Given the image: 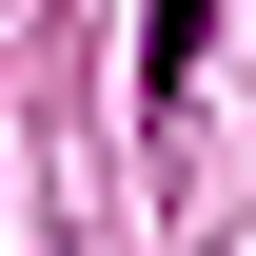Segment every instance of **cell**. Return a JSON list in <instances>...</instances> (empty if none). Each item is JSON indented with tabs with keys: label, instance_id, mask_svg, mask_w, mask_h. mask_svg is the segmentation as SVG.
Listing matches in <instances>:
<instances>
[{
	"label": "cell",
	"instance_id": "cell-1",
	"mask_svg": "<svg viewBox=\"0 0 256 256\" xmlns=\"http://www.w3.org/2000/svg\"><path fill=\"white\" fill-rule=\"evenodd\" d=\"M197 60H217V0H158L138 20V98H197Z\"/></svg>",
	"mask_w": 256,
	"mask_h": 256
}]
</instances>
